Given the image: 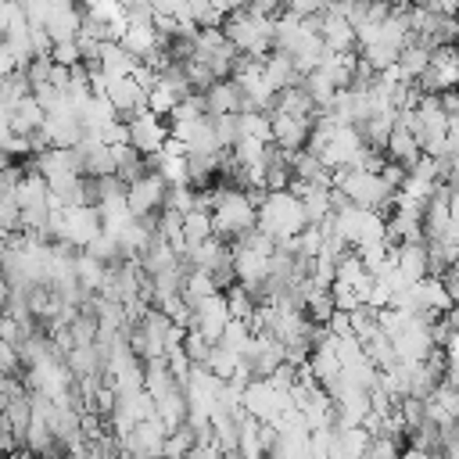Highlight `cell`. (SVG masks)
I'll return each instance as SVG.
<instances>
[{
  "label": "cell",
  "mask_w": 459,
  "mask_h": 459,
  "mask_svg": "<svg viewBox=\"0 0 459 459\" xmlns=\"http://www.w3.org/2000/svg\"><path fill=\"white\" fill-rule=\"evenodd\" d=\"M204 194H208V215H212V238H219L222 245H234L255 230L259 204L252 194L234 190V187H219Z\"/></svg>",
  "instance_id": "obj_1"
},
{
  "label": "cell",
  "mask_w": 459,
  "mask_h": 459,
  "mask_svg": "<svg viewBox=\"0 0 459 459\" xmlns=\"http://www.w3.org/2000/svg\"><path fill=\"white\" fill-rule=\"evenodd\" d=\"M305 226H309V222H305L302 201H298L291 190H277V194H263V197H259L255 230H259V234H266L273 245L295 241Z\"/></svg>",
  "instance_id": "obj_2"
},
{
  "label": "cell",
  "mask_w": 459,
  "mask_h": 459,
  "mask_svg": "<svg viewBox=\"0 0 459 459\" xmlns=\"http://www.w3.org/2000/svg\"><path fill=\"white\" fill-rule=\"evenodd\" d=\"M330 187L341 190L348 197V204H359V208H370V212H380V215L391 208V197H395V190L380 179V172H363V169L330 172Z\"/></svg>",
  "instance_id": "obj_3"
},
{
  "label": "cell",
  "mask_w": 459,
  "mask_h": 459,
  "mask_svg": "<svg viewBox=\"0 0 459 459\" xmlns=\"http://www.w3.org/2000/svg\"><path fill=\"white\" fill-rule=\"evenodd\" d=\"M334 226H338V234L341 241L359 252L366 245H377L384 241V230H388V219L380 212H370V208H359V204H345L334 212Z\"/></svg>",
  "instance_id": "obj_4"
},
{
  "label": "cell",
  "mask_w": 459,
  "mask_h": 459,
  "mask_svg": "<svg viewBox=\"0 0 459 459\" xmlns=\"http://www.w3.org/2000/svg\"><path fill=\"white\" fill-rule=\"evenodd\" d=\"M126 129H129V147L137 154H144V158L147 154H158L165 147V140H169V122L158 119V115H151L147 108L137 112V115H129L126 119Z\"/></svg>",
  "instance_id": "obj_5"
},
{
  "label": "cell",
  "mask_w": 459,
  "mask_h": 459,
  "mask_svg": "<svg viewBox=\"0 0 459 459\" xmlns=\"http://www.w3.org/2000/svg\"><path fill=\"white\" fill-rule=\"evenodd\" d=\"M165 194H169L165 179H162V176H154V172H147V176H140L137 183H129V187H126V208H129V215H133V219L158 215V212L165 208Z\"/></svg>",
  "instance_id": "obj_6"
},
{
  "label": "cell",
  "mask_w": 459,
  "mask_h": 459,
  "mask_svg": "<svg viewBox=\"0 0 459 459\" xmlns=\"http://www.w3.org/2000/svg\"><path fill=\"white\" fill-rule=\"evenodd\" d=\"M226 323H230V305H226V295L219 291V295H212V298H204L190 309V327L187 330H194V334H201L215 345L222 338Z\"/></svg>",
  "instance_id": "obj_7"
},
{
  "label": "cell",
  "mask_w": 459,
  "mask_h": 459,
  "mask_svg": "<svg viewBox=\"0 0 459 459\" xmlns=\"http://www.w3.org/2000/svg\"><path fill=\"white\" fill-rule=\"evenodd\" d=\"M270 115V129H273V144L288 154L295 151H305V140H309V129L316 119H298V115H288V112H266Z\"/></svg>",
  "instance_id": "obj_8"
},
{
  "label": "cell",
  "mask_w": 459,
  "mask_h": 459,
  "mask_svg": "<svg viewBox=\"0 0 459 459\" xmlns=\"http://www.w3.org/2000/svg\"><path fill=\"white\" fill-rule=\"evenodd\" d=\"M427 423L438 427V430H452L455 420H459V388L452 384H438L427 398Z\"/></svg>",
  "instance_id": "obj_9"
},
{
  "label": "cell",
  "mask_w": 459,
  "mask_h": 459,
  "mask_svg": "<svg viewBox=\"0 0 459 459\" xmlns=\"http://www.w3.org/2000/svg\"><path fill=\"white\" fill-rule=\"evenodd\" d=\"M204 101V115L219 119V115H241V87L234 79H215L208 90H201Z\"/></svg>",
  "instance_id": "obj_10"
},
{
  "label": "cell",
  "mask_w": 459,
  "mask_h": 459,
  "mask_svg": "<svg viewBox=\"0 0 459 459\" xmlns=\"http://www.w3.org/2000/svg\"><path fill=\"white\" fill-rule=\"evenodd\" d=\"M370 430L366 427H330V459H366L370 452Z\"/></svg>",
  "instance_id": "obj_11"
},
{
  "label": "cell",
  "mask_w": 459,
  "mask_h": 459,
  "mask_svg": "<svg viewBox=\"0 0 459 459\" xmlns=\"http://www.w3.org/2000/svg\"><path fill=\"white\" fill-rule=\"evenodd\" d=\"M320 37H323V47L334 51V54H348L355 51V29L345 15H338L334 8L323 12V26H320Z\"/></svg>",
  "instance_id": "obj_12"
},
{
  "label": "cell",
  "mask_w": 459,
  "mask_h": 459,
  "mask_svg": "<svg viewBox=\"0 0 459 459\" xmlns=\"http://www.w3.org/2000/svg\"><path fill=\"white\" fill-rule=\"evenodd\" d=\"M263 79L270 83L273 94H284V90H291V87H302V76H298L295 62H291L288 54H280V51H270V54L263 58Z\"/></svg>",
  "instance_id": "obj_13"
},
{
  "label": "cell",
  "mask_w": 459,
  "mask_h": 459,
  "mask_svg": "<svg viewBox=\"0 0 459 459\" xmlns=\"http://www.w3.org/2000/svg\"><path fill=\"white\" fill-rule=\"evenodd\" d=\"M384 154H388V162H395V165H402V169L409 172V169L420 162L423 151H420L416 137L395 122V129H391V137H388V144H384Z\"/></svg>",
  "instance_id": "obj_14"
},
{
  "label": "cell",
  "mask_w": 459,
  "mask_h": 459,
  "mask_svg": "<svg viewBox=\"0 0 459 459\" xmlns=\"http://www.w3.org/2000/svg\"><path fill=\"white\" fill-rule=\"evenodd\" d=\"M391 259H395L398 273L405 277V284H416V280L427 277V245L423 241L420 245H398V248H391Z\"/></svg>",
  "instance_id": "obj_15"
},
{
  "label": "cell",
  "mask_w": 459,
  "mask_h": 459,
  "mask_svg": "<svg viewBox=\"0 0 459 459\" xmlns=\"http://www.w3.org/2000/svg\"><path fill=\"white\" fill-rule=\"evenodd\" d=\"M140 62L133 58V54H126L119 44H101V58H97V72H104L108 79H126V76H133V69H137Z\"/></svg>",
  "instance_id": "obj_16"
},
{
  "label": "cell",
  "mask_w": 459,
  "mask_h": 459,
  "mask_svg": "<svg viewBox=\"0 0 459 459\" xmlns=\"http://www.w3.org/2000/svg\"><path fill=\"white\" fill-rule=\"evenodd\" d=\"M158 44H162V37L154 33L151 22H147V26H126V33H122V40H119V47H122L126 54H133L137 62H144Z\"/></svg>",
  "instance_id": "obj_17"
},
{
  "label": "cell",
  "mask_w": 459,
  "mask_h": 459,
  "mask_svg": "<svg viewBox=\"0 0 459 459\" xmlns=\"http://www.w3.org/2000/svg\"><path fill=\"white\" fill-rule=\"evenodd\" d=\"M104 273H108V266H104V263L90 259L87 252H79V255H76V284H79V291H83L87 298H94V295L101 291Z\"/></svg>",
  "instance_id": "obj_18"
},
{
  "label": "cell",
  "mask_w": 459,
  "mask_h": 459,
  "mask_svg": "<svg viewBox=\"0 0 459 459\" xmlns=\"http://www.w3.org/2000/svg\"><path fill=\"white\" fill-rule=\"evenodd\" d=\"M238 140H259V144H273L270 115H266V112H241V115H238Z\"/></svg>",
  "instance_id": "obj_19"
},
{
  "label": "cell",
  "mask_w": 459,
  "mask_h": 459,
  "mask_svg": "<svg viewBox=\"0 0 459 459\" xmlns=\"http://www.w3.org/2000/svg\"><path fill=\"white\" fill-rule=\"evenodd\" d=\"M427 65H430V51H427V47L409 44V47L398 51V72H402L405 83H416V79L427 72Z\"/></svg>",
  "instance_id": "obj_20"
},
{
  "label": "cell",
  "mask_w": 459,
  "mask_h": 459,
  "mask_svg": "<svg viewBox=\"0 0 459 459\" xmlns=\"http://www.w3.org/2000/svg\"><path fill=\"white\" fill-rule=\"evenodd\" d=\"M222 295H226V305H230V320L252 323V316H255V309H259V298H255V295H252L248 288L234 284V288H226Z\"/></svg>",
  "instance_id": "obj_21"
},
{
  "label": "cell",
  "mask_w": 459,
  "mask_h": 459,
  "mask_svg": "<svg viewBox=\"0 0 459 459\" xmlns=\"http://www.w3.org/2000/svg\"><path fill=\"white\" fill-rule=\"evenodd\" d=\"M208 238H212V215H208L204 208L187 212V215H183V241H187V248H197V245L208 241Z\"/></svg>",
  "instance_id": "obj_22"
},
{
  "label": "cell",
  "mask_w": 459,
  "mask_h": 459,
  "mask_svg": "<svg viewBox=\"0 0 459 459\" xmlns=\"http://www.w3.org/2000/svg\"><path fill=\"white\" fill-rule=\"evenodd\" d=\"M238 366H241V355H238V352H230V348H222V345H212L208 363H204L208 373H215L219 380H234Z\"/></svg>",
  "instance_id": "obj_23"
},
{
  "label": "cell",
  "mask_w": 459,
  "mask_h": 459,
  "mask_svg": "<svg viewBox=\"0 0 459 459\" xmlns=\"http://www.w3.org/2000/svg\"><path fill=\"white\" fill-rule=\"evenodd\" d=\"M248 338H252V327L248 323H241V320H230L226 323V330H222V338L215 341V345H222V348H230V352H245V345H248Z\"/></svg>",
  "instance_id": "obj_24"
},
{
  "label": "cell",
  "mask_w": 459,
  "mask_h": 459,
  "mask_svg": "<svg viewBox=\"0 0 459 459\" xmlns=\"http://www.w3.org/2000/svg\"><path fill=\"white\" fill-rule=\"evenodd\" d=\"M208 352H212V341L208 338H201L194 330L183 334V355L190 359V366H204L208 363Z\"/></svg>",
  "instance_id": "obj_25"
},
{
  "label": "cell",
  "mask_w": 459,
  "mask_h": 459,
  "mask_svg": "<svg viewBox=\"0 0 459 459\" xmlns=\"http://www.w3.org/2000/svg\"><path fill=\"white\" fill-rule=\"evenodd\" d=\"M51 62H54V65H62V69H76V65H83V54H79V44H76V40H65V44H54V51H51Z\"/></svg>",
  "instance_id": "obj_26"
},
{
  "label": "cell",
  "mask_w": 459,
  "mask_h": 459,
  "mask_svg": "<svg viewBox=\"0 0 459 459\" xmlns=\"http://www.w3.org/2000/svg\"><path fill=\"white\" fill-rule=\"evenodd\" d=\"M212 8L222 12V15H234V12H245L248 0H212Z\"/></svg>",
  "instance_id": "obj_27"
},
{
  "label": "cell",
  "mask_w": 459,
  "mask_h": 459,
  "mask_svg": "<svg viewBox=\"0 0 459 459\" xmlns=\"http://www.w3.org/2000/svg\"><path fill=\"white\" fill-rule=\"evenodd\" d=\"M313 4H316V12H330V8L338 4V0H313Z\"/></svg>",
  "instance_id": "obj_28"
},
{
  "label": "cell",
  "mask_w": 459,
  "mask_h": 459,
  "mask_svg": "<svg viewBox=\"0 0 459 459\" xmlns=\"http://www.w3.org/2000/svg\"><path fill=\"white\" fill-rule=\"evenodd\" d=\"M69 459H94V455H90V452H83V448H76V452H72Z\"/></svg>",
  "instance_id": "obj_29"
},
{
  "label": "cell",
  "mask_w": 459,
  "mask_h": 459,
  "mask_svg": "<svg viewBox=\"0 0 459 459\" xmlns=\"http://www.w3.org/2000/svg\"><path fill=\"white\" fill-rule=\"evenodd\" d=\"M452 434H455V438H459V420H455V427H452Z\"/></svg>",
  "instance_id": "obj_30"
},
{
  "label": "cell",
  "mask_w": 459,
  "mask_h": 459,
  "mask_svg": "<svg viewBox=\"0 0 459 459\" xmlns=\"http://www.w3.org/2000/svg\"><path fill=\"white\" fill-rule=\"evenodd\" d=\"M0 4H4V0H0Z\"/></svg>",
  "instance_id": "obj_31"
}]
</instances>
